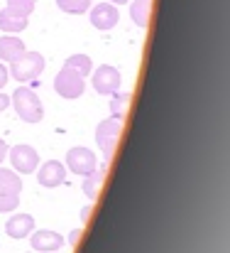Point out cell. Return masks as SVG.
Returning a JSON list of instances; mask_svg holds the SVG:
<instances>
[{"label": "cell", "mask_w": 230, "mask_h": 253, "mask_svg": "<svg viewBox=\"0 0 230 253\" xmlns=\"http://www.w3.org/2000/svg\"><path fill=\"white\" fill-rule=\"evenodd\" d=\"M0 189H15V192H20V189H22L20 174H17L15 169L0 168Z\"/></svg>", "instance_id": "obj_19"}, {"label": "cell", "mask_w": 230, "mask_h": 253, "mask_svg": "<svg viewBox=\"0 0 230 253\" xmlns=\"http://www.w3.org/2000/svg\"><path fill=\"white\" fill-rule=\"evenodd\" d=\"M120 133H123V121H118V118H113V116L105 118V121H100L98 128H96V143H98V148H100L103 155H105V165L110 163V158H113V153H115V148H118Z\"/></svg>", "instance_id": "obj_3"}, {"label": "cell", "mask_w": 230, "mask_h": 253, "mask_svg": "<svg viewBox=\"0 0 230 253\" xmlns=\"http://www.w3.org/2000/svg\"><path fill=\"white\" fill-rule=\"evenodd\" d=\"M20 207V192L0 189V211H15Z\"/></svg>", "instance_id": "obj_20"}, {"label": "cell", "mask_w": 230, "mask_h": 253, "mask_svg": "<svg viewBox=\"0 0 230 253\" xmlns=\"http://www.w3.org/2000/svg\"><path fill=\"white\" fill-rule=\"evenodd\" d=\"M25 52H27V49H25V42H22L17 35H5V37H0V62L12 64V62L20 59Z\"/></svg>", "instance_id": "obj_12"}, {"label": "cell", "mask_w": 230, "mask_h": 253, "mask_svg": "<svg viewBox=\"0 0 230 253\" xmlns=\"http://www.w3.org/2000/svg\"><path fill=\"white\" fill-rule=\"evenodd\" d=\"M130 98H132L130 93H120V91H115V93H113V101H110L113 118H118V121H123V118H125V111H128Z\"/></svg>", "instance_id": "obj_18"}, {"label": "cell", "mask_w": 230, "mask_h": 253, "mask_svg": "<svg viewBox=\"0 0 230 253\" xmlns=\"http://www.w3.org/2000/svg\"><path fill=\"white\" fill-rule=\"evenodd\" d=\"M108 2H113V5H125V2H130V0H108Z\"/></svg>", "instance_id": "obj_27"}, {"label": "cell", "mask_w": 230, "mask_h": 253, "mask_svg": "<svg viewBox=\"0 0 230 253\" xmlns=\"http://www.w3.org/2000/svg\"><path fill=\"white\" fill-rule=\"evenodd\" d=\"M37 226H34V219H32V214H12L10 219H7V224H5V231H7V236L10 239H27L32 231H34Z\"/></svg>", "instance_id": "obj_11"}, {"label": "cell", "mask_w": 230, "mask_h": 253, "mask_svg": "<svg viewBox=\"0 0 230 253\" xmlns=\"http://www.w3.org/2000/svg\"><path fill=\"white\" fill-rule=\"evenodd\" d=\"M93 74V88L98 91V93H103V96H113L118 88H120V82H123V77H120V72L115 69V67H110V64H100L96 72H91Z\"/></svg>", "instance_id": "obj_6"}, {"label": "cell", "mask_w": 230, "mask_h": 253, "mask_svg": "<svg viewBox=\"0 0 230 253\" xmlns=\"http://www.w3.org/2000/svg\"><path fill=\"white\" fill-rule=\"evenodd\" d=\"M78 239H81V229H74V231L69 234V244H71V246H76Z\"/></svg>", "instance_id": "obj_24"}, {"label": "cell", "mask_w": 230, "mask_h": 253, "mask_svg": "<svg viewBox=\"0 0 230 253\" xmlns=\"http://www.w3.org/2000/svg\"><path fill=\"white\" fill-rule=\"evenodd\" d=\"M27 27V20L25 17H15L5 10H0V30L7 32V35H15V32H22Z\"/></svg>", "instance_id": "obj_16"}, {"label": "cell", "mask_w": 230, "mask_h": 253, "mask_svg": "<svg viewBox=\"0 0 230 253\" xmlns=\"http://www.w3.org/2000/svg\"><path fill=\"white\" fill-rule=\"evenodd\" d=\"M10 103L15 106L17 116H20L25 123H39V121L44 118L42 101H39V96L34 93V88H30V86H20V88L10 96Z\"/></svg>", "instance_id": "obj_1"}, {"label": "cell", "mask_w": 230, "mask_h": 253, "mask_svg": "<svg viewBox=\"0 0 230 253\" xmlns=\"http://www.w3.org/2000/svg\"><path fill=\"white\" fill-rule=\"evenodd\" d=\"M5 158H7V145H5V140L0 138V163H2Z\"/></svg>", "instance_id": "obj_25"}, {"label": "cell", "mask_w": 230, "mask_h": 253, "mask_svg": "<svg viewBox=\"0 0 230 253\" xmlns=\"http://www.w3.org/2000/svg\"><path fill=\"white\" fill-rule=\"evenodd\" d=\"M30 244L39 253H57L64 246V236L59 231H52V229H39V231L34 229L30 234Z\"/></svg>", "instance_id": "obj_9"}, {"label": "cell", "mask_w": 230, "mask_h": 253, "mask_svg": "<svg viewBox=\"0 0 230 253\" xmlns=\"http://www.w3.org/2000/svg\"><path fill=\"white\" fill-rule=\"evenodd\" d=\"M88 216H91V207H86V209L81 211V219H83V221H88Z\"/></svg>", "instance_id": "obj_26"}, {"label": "cell", "mask_w": 230, "mask_h": 253, "mask_svg": "<svg viewBox=\"0 0 230 253\" xmlns=\"http://www.w3.org/2000/svg\"><path fill=\"white\" fill-rule=\"evenodd\" d=\"M7 155H10L12 169H17L20 174H32V172L37 169V165H39V153H37L32 145L7 148Z\"/></svg>", "instance_id": "obj_5"}, {"label": "cell", "mask_w": 230, "mask_h": 253, "mask_svg": "<svg viewBox=\"0 0 230 253\" xmlns=\"http://www.w3.org/2000/svg\"><path fill=\"white\" fill-rule=\"evenodd\" d=\"M34 172H37V182L42 187H59L66 179V168L59 160H47L42 168L34 169Z\"/></svg>", "instance_id": "obj_10"}, {"label": "cell", "mask_w": 230, "mask_h": 253, "mask_svg": "<svg viewBox=\"0 0 230 253\" xmlns=\"http://www.w3.org/2000/svg\"><path fill=\"white\" fill-rule=\"evenodd\" d=\"M7 72H10V74L15 77V82H20V84L37 82L39 74L44 72V57H42L39 52H25L20 59H15V62L10 64Z\"/></svg>", "instance_id": "obj_2"}, {"label": "cell", "mask_w": 230, "mask_h": 253, "mask_svg": "<svg viewBox=\"0 0 230 253\" xmlns=\"http://www.w3.org/2000/svg\"><path fill=\"white\" fill-rule=\"evenodd\" d=\"M54 91L62 96V98H78L83 91H86V79L76 74L74 69H69V67H64L59 74H57V79H54Z\"/></svg>", "instance_id": "obj_4"}, {"label": "cell", "mask_w": 230, "mask_h": 253, "mask_svg": "<svg viewBox=\"0 0 230 253\" xmlns=\"http://www.w3.org/2000/svg\"><path fill=\"white\" fill-rule=\"evenodd\" d=\"M7 106H10V96L0 91V113H2V111H7Z\"/></svg>", "instance_id": "obj_23"}, {"label": "cell", "mask_w": 230, "mask_h": 253, "mask_svg": "<svg viewBox=\"0 0 230 253\" xmlns=\"http://www.w3.org/2000/svg\"><path fill=\"white\" fill-rule=\"evenodd\" d=\"M7 79H10V72H7V67L0 62V91H2V86L7 84Z\"/></svg>", "instance_id": "obj_22"}, {"label": "cell", "mask_w": 230, "mask_h": 253, "mask_svg": "<svg viewBox=\"0 0 230 253\" xmlns=\"http://www.w3.org/2000/svg\"><path fill=\"white\" fill-rule=\"evenodd\" d=\"M57 5L69 15H81V12H88L91 0H57Z\"/></svg>", "instance_id": "obj_21"}, {"label": "cell", "mask_w": 230, "mask_h": 253, "mask_svg": "<svg viewBox=\"0 0 230 253\" xmlns=\"http://www.w3.org/2000/svg\"><path fill=\"white\" fill-rule=\"evenodd\" d=\"M32 10H34V0H7L5 5V12L15 17H25V20L32 15Z\"/></svg>", "instance_id": "obj_17"}, {"label": "cell", "mask_w": 230, "mask_h": 253, "mask_svg": "<svg viewBox=\"0 0 230 253\" xmlns=\"http://www.w3.org/2000/svg\"><path fill=\"white\" fill-rule=\"evenodd\" d=\"M105 169H108V165L103 163V165H98V168L93 169L91 174L83 177V194L91 202L98 199V194H100V187H103V179H105Z\"/></svg>", "instance_id": "obj_13"}, {"label": "cell", "mask_w": 230, "mask_h": 253, "mask_svg": "<svg viewBox=\"0 0 230 253\" xmlns=\"http://www.w3.org/2000/svg\"><path fill=\"white\" fill-rule=\"evenodd\" d=\"M150 7H152V0H132L130 5V20L142 30L150 25V12H152Z\"/></svg>", "instance_id": "obj_14"}, {"label": "cell", "mask_w": 230, "mask_h": 253, "mask_svg": "<svg viewBox=\"0 0 230 253\" xmlns=\"http://www.w3.org/2000/svg\"><path fill=\"white\" fill-rule=\"evenodd\" d=\"M88 10H91V12H88L91 25H93L96 30H103V32L113 30V27L118 25V20H120L118 5H113V2H98L96 7H88Z\"/></svg>", "instance_id": "obj_7"}, {"label": "cell", "mask_w": 230, "mask_h": 253, "mask_svg": "<svg viewBox=\"0 0 230 253\" xmlns=\"http://www.w3.org/2000/svg\"><path fill=\"white\" fill-rule=\"evenodd\" d=\"M66 168L71 172H76L81 177L91 174L93 169L98 168V160H96V153L88 150V148H71L66 153Z\"/></svg>", "instance_id": "obj_8"}, {"label": "cell", "mask_w": 230, "mask_h": 253, "mask_svg": "<svg viewBox=\"0 0 230 253\" xmlns=\"http://www.w3.org/2000/svg\"><path fill=\"white\" fill-rule=\"evenodd\" d=\"M64 67L74 69V72H76V74H81L83 79H86V77L93 72V62H91V57H86V54H71V57H66Z\"/></svg>", "instance_id": "obj_15"}]
</instances>
